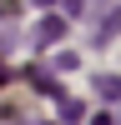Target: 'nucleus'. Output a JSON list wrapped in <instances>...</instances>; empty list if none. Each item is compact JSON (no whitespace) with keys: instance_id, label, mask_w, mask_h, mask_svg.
<instances>
[{"instance_id":"obj_3","label":"nucleus","mask_w":121,"mask_h":125,"mask_svg":"<svg viewBox=\"0 0 121 125\" xmlns=\"http://www.w3.org/2000/svg\"><path fill=\"white\" fill-rule=\"evenodd\" d=\"M96 90H101V100H121V75H101Z\"/></svg>"},{"instance_id":"obj_1","label":"nucleus","mask_w":121,"mask_h":125,"mask_svg":"<svg viewBox=\"0 0 121 125\" xmlns=\"http://www.w3.org/2000/svg\"><path fill=\"white\" fill-rule=\"evenodd\" d=\"M56 40H66V20H60V15H45L35 25V45L45 50V45H56Z\"/></svg>"},{"instance_id":"obj_4","label":"nucleus","mask_w":121,"mask_h":125,"mask_svg":"<svg viewBox=\"0 0 121 125\" xmlns=\"http://www.w3.org/2000/svg\"><path fill=\"white\" fill-rule=\"evenodd\" d=\"M91 125H111V115H96V120H91Z\"/></svg>"},{"instance_id":"obj_5","label":"nucleus","mask_w":121,"mask_h":125,"mask_svg":"<svg viewBox=\"0 0 121 125\" xmlns=\"http://www.w3.org/2000/svg\"><path fill=\"white\" fill-rule=\"evenodd\" d=\"M35 5H56V0H35Z\"/></svg>"},{"instance_id":"obj_2","label":"nucleus","mask_w":121,"mask_h":125,"mask_svg":"<svg viewBox=\"0 0 121 125\" xmlns=\"http://www.w3.org/2000/svg\"><path fill=\"white\" fill-rule=\"evenodd\" d=\"M116 30H121V5H116V10H111V15H106V20H101V25H96V45H106V40H111V35H116Z\"/></svg>"}]
</instances>
